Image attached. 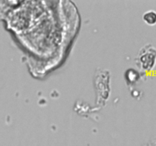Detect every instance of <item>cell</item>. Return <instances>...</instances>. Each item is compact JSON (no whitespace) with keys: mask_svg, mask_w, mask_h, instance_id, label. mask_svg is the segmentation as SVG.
<instances>
[{"mask_svg":"<svg viewBox=\"0 0 156 146\" xmlns=\"http://www.w3.org/2000/svg\"><path fill=\"white\" fill-rule=\"evenodd\" d=\"M137 65L143 70H149L156 63V49L151 45L142 48L136 58Z\"/></svg>","mask_w":156,"mask_h":146,"instance_id":"cell-1","label":"cell"},{"mask_svg":"<svg viewBox=\"0 0 156 146\" xmlns=\"http://www.w3.org/2000/svg\"><path fill=\"white\" fill-rule=\"evenodd\" d=\"M143 19L149 25H155L156 24V12L154 10L147 11L143 14Z\"/></svg>","mask_w":156,"mask_h":146,"instance_id":"cell-2","label":"cell"},{"mask_svg":"<svg viewBox=\"0 0 156 146\" xmlns=\"http://www.w3.org/2000/svg\"><path fill=\"white\" fill-rule=\"evenodd\" d=\"M138 78V74L136 71L133 69H129L127 71V80L130 81L131 82H134Z\"/></svg>","mask_w":156,"mask_h":146,"instance_id":"cell-3","label":"cell"}]
</instances>
